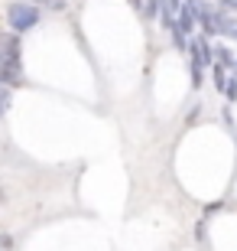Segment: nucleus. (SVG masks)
<instances>
[{
  "instance_id": "f257e3e1",
  "label": "nucleus",
  "mask_w": 237,
  "mask_h": 251,
  "mask_svg": "<svg viewBox=\"0 0 237 251\" xmlns=\"http://www.w3.org/2000/svg\"><path fill=\"white\" fill-rule=\"evenodd\" d=\"M7 20H10V26H13V33H26V29H33L39 23V7L36 3H26V0L10 3Z\"/></svg>"
},
{
  "instance_id": "f03ea898",
  "label": "nucleus",
  "mask_w": 237,
  "mask_h": 251,
  "mask_svg": "<svg viewBox=\"0 0 237 251\" xmlns=\"http://www.w3.org/2000/svg\"><path fill=\"white\" fill-rule=\"evenodd\" d=\"M189 52H192V85L198 88L201 85V65H211V46H208V39L205 36H198L195 43L189 46Z\"/></svg>"
},
{
  "instance_id": "39448f33",
  "label": "nucleus",
  "mask_w": 237,
  "mask_h": 251,
  "mask_svg": "<svg viewBox=\"0 0 237 251\" xmlns=\"http://www.w3.org/2000/svg\"><path fill=\"white\" fill-rule=\"evenodd\" d=\"M215 85H218L221 92H228V69L224 65H215Z\"/></svg>"
},
{
  "instance_id": "423d86ee",
  "label": "nucleus",
  "mask_w": 237,
  "mask_h": 251,
  "mask_svg": "<svg viewBox=\"0 0 237 251\" xmlns=\"http://www.w3.org/2000/svg\"><path fill=\"white\" fill-rule=\"evenodd\" d=\"M215 52H218V65H224V69H228V65H237V62H234V56H231V49H228V46H218V49H215Z\"/></svg>"
},
{
  "instance_id": "20e7f679",
  "label": "nucleus",
  "mask_w": 237,
  "mask_h": 251,
  "mask_svg": "<svg viewBox=\"0 0 237 251\" xmlns=\"http://www.w3.org/2000/svg\"><path fill=\"white\" fill-rule=\"evenodd\" d=\"M3 69V85H23V69L20 65H0Z\"/></svg>"
},
{
  "instance_id": "6e6552de",
  "label": "nucleus",
  "mask_w": 237,
  "mask_h": 251,
  "mask_svg": "<svg viewBox=\"0 0 237 251\" xmlns=\"http://www.w3.org/2000/svg\"><path fill=\"white\" fill-rule=\"evenodd\" d=\"M36 3H43L49 10H65V0H36Z\"/></svg>"
},
{
  "instance_id": "9b49d317",
  "label": "nucleus",
  "mask_w": 237,
  "mask_h": 251,
  "mask_svg": "<svg viewBox=\"0 0 237 251\" xmlns=\"http://www.w3.org/2000/svg\"><path fill=\"white\" fill-rule=\"evenodd\" d=\"M0 82H3V69H0Z\"/></svg>"
},
{
  "instance_id": "9d476101",
  "label": "nucleus",
  "mask_w": 237,
  "mask_h": 251,
  "mask_svg": "<svg viewBox=\"0 0 237 251\" xmlns=\"http://www.w3.org/2000/svg\"><path fill=\"white\" fill-rule=\"evenodd\" d=\"M130 3H133V7H140V3H143V0H130Z\"/></svg>"
},
{
  "instance_id": "7ed1b4c3",
  "label": "nucleus",
  "mask_w": 237,
  "mask_h": 251,
  "mask_svg": "<svg viewBox=\"0 0 237 251\" xmlns=\"http://www.w3.org/2000/svg\"><path fill=\"white\" fill-rule=\"evenodd\" d=\"M0 65H20V39H17V33H0Z\"/></svg>"
},
{
  "instance_id": "0eeeda50",
  "label": "nucleus",
  "mask_w": 237,
  "mask_h": 251,
  "mask_svg": "<svg viewBox=\"0 0 237 251\" xmlns=\"http://www.w3.org/2000/svg\"><path fill=\"white\" fill-rule=\"evenodd\" d=\"M166 0H146V17H159Z\"/></svg>"
},
{
  "instance_id": "1a4fd4ad",
  "label": "nucleus",
  "mask_w": 237,
  "mask_h": 251,
  "mask_svg": "<svg viewBox=\"0 0 237 251\" xmlns=\"http://www.w3.org/2000/svg\"><path fill=\"white\" fill-rule=\"evenodd\" d=\"M7 108H10V92H7V88H0V114L7 111Z\"/></svg>"
}]
</instances>
